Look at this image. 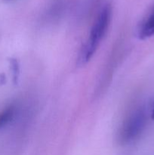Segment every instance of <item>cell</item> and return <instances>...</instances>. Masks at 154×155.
I'll use <instances>...</instances> for the list:
<instances>
[{"instance_id": "6da1fadb", "label": "cell", "mask_w": 154, "mask_h": 155, "mask_svg": "<svg viewBox=\"0 0 154 155\" xmlns=\"http://www.w3.org/2000/svg\"><path fill=\"white\" fill-rule=\"evenodd\" d=\"M113 9L110 4H106L98 13L91 30L89 37L79 54V61L86 64L93 57L100 42L107 33L112 19Z\"/></svg>"}, {"instance_id": "7a4b0ae2", "label": "cell", "mask_w": 154, "mask_h": 155, "mask_svg": "<svg viewBox=\"0 0 154 155\" xmlns=\"http://www.w3.org/2000/svg\"><path fill=\"white\" fill-rule=\"evenodd\" d=\"M146 124V115L142 110L131 114L125 120L119 133V141L127 144L135 139L143 131Z\"/></svg>"}, {"instance_id": "3957f363", "label": "cell", "mask_w": 154, "mask_h": 155, "mask_svg": "<svg viewBox=\"0 0 154 155\" xmlns=\"http://www.w3.org/2000/svg\"><path fill=\"white\" fill-rule=\"evenodd\" d=\"M138 35L141 39L154 36V5L140 25Z\"/></svg>"}, {"instance_id": "277c9868", "label": "cell", "mask_w": 154, "mask_h": 155, "mask_svg": "<svg viewBox=\"0 0 154 155\" xmlns=\"http://www.w3.org/2000/svg\"><path fill=\"white\" fill-rule=\"evenodd\" d=\"M14 113L15 107L13 105L8 106L0 113V130L11 122L14 118Z\"/></svg>"}, {"instance_id": "5b68a950", "label": "cell", "mask_w": 154, "mask_h": 155, "mask_svg": "<svg viewBox=\"0 0 154 155\" xmlns=\"http://www.w3.org/2000/svg\"><path fill=\"white\" fill-rule=\"evenodd\" d=\"M9 63H10L11 70L12 71V76H13V83L14 84L16 85L18 81V77H19L20 74V65L19 62L16 58L9 59Z\"/></svg>"}, {"instance_id": "8992f818", "label": "cell", "mask_w": 154, "mask_h": 155, "mask_svg": "<svg viewBox=\"0 0 154 155\" xmlns=\"http://www.w3.org/2000/svg\"><path fill=\"white\" fill-rule=\"evenodd\" d=\"M5 75L4 74H0V85H3L5 83Z\"/></svg>"}, {"instance_id": "52a82bcc", "label": "cell", "mask_w": 154, "mask_h": 155, "mask_svg": "<svg viewBox=\"0 0 154 155\" xmlns=\"http://www.w3.org/2000/svg\"><path fill=\"white\" fill-rule=\"evenodd\" d=\"M151 117H152V119L154 120V104H153V107H152V114H151Z\"/></svg>"}, {"instance_id": "ba28073f", "label": "cell", "mask_w": 154, "mask_h": 155, "mask_svg": "<svg viewBox=\"0 0 154 155\" xmlns=\"http://www.w3.org/2000/svg\"><path fill=\"white\" fill-rule=\"evenodd\" d=\"M4 1H6V2H9V1H12V0H4Z\"/></svg>"}]
</instances>
